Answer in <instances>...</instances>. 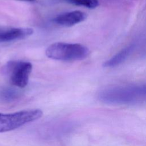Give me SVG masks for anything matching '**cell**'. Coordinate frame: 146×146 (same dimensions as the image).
I'll use <instances>...</instances> for the list:
<instances>
[{"mask_svg":"<svg viewBox=\"0 0 146 146\" xmlns=\"http://www.w3.org/2000/svg\"><path fill=\"white\" fill-rule=\"evenodd\" d=\"M99 100L106 104L136 105L145 101V84L115 86L104 88L99 93Z\"/></svg>","mask_w":146,"mask_h":146,"instance_id":"obj_1","label":"cell"},{"mask_svg":"<svg viewBox=\"0 0 146 146\" xmlns=\"http://www.w3.org/2000/svg\"><path fill=\"white\" fill-rule=\"evenodd\" d=\"M45 52L46 56L52 59L77 61L87 58L90 50L88 47L79 43L55 42L50 44Z\"/></svg>","mask_w":146,"mask_h":146,"instance_id":"obj_2","label":"cell"},{"mask_svg":"<svg viewBox=\"0 0 146 146\" xmlns=\"http://www.w3.org/2000/svg\"><path fill=\"white\" fill-rule=\"evenodd\" d=\"M42 115L43 112L39 109L23 110L10 113H0V132L17 129L38 120Z\"/></svg>","mask_w":146,"mask_h":146,"instance_id":"obj_3","label":"cell"},{"mask_svg":"<svg viewBox=\"0 0 146 146\" xmlns=\"http://www.w3.org/2000/svg\"><path fill=\"white\" fill-rule=\"evenodd\" d=\"M33 66L29 62L12 60L9 62L5 71L9 74L10 83L19 88H24L29 82Z\"/></svg>","mask_w":146,"mask_h":146,"instance_id":"obj_4","label":"cell"},{"mask_svg":"<svg viewBox=\"0 0 146 146\" xmlns=\"http://www.w3.org/2000/svg\"><path fill=\"white\" fill-rule=\"evenodd\" d=\"M33 32V29L26 27L0 28V43L23 39L31 35Z\"/></svg>","mask_w":146,"mask_h":146,"instance_id":"obj_5","label":"cell"},{"mask_svg":"<svg viewBox=\"0 0 146 146\" xmlns=\"http://www.w3.org/2000/svg\"><path fill=\"white\" fill-rule=\"evenodd\" d=\"M87 14L79 10L68 11L60 14L53 19V22L59 26L70 27L84 21Z\"/></svg>","mask_w":146,"mask_h":146,"instance_id":"obj_6","label":"cell"},{"mask_svg":"<svg viewBox=\"0 0 146 146\" xmlns=\"http://www.w3.org/2000/svg\"><path fill=\"white\" fill-rule=\"evenodd\" d=\"M135 48V45L134 44L127 46L110 59L105 61L103 64V67L106 68H112L120 65L127 59Z\"/></svg>","mask_w":146,"mask_h":146,"instance_id":"obj_7","label":"cell"},{"mask_svg":"<svg viewBox=\"0 0 146 146\" xmlns=\"http://www.w3.org/2000/svg\"><path fill=\"white\" fill-rule=\"evenodd\" d=\"M20 96L19 92L13 88L7 87L3 88L0 93V96L2 100L6 102H11L17 100Z\"/></svg>","mask_w":146,"mask_h":146,"instance_id":"obj_8","label":"cell"},{"mask_svg":"<svg viewBox=\"0 0 146 146\" xmlns=\"http://www.w3.org/2000/svg\"><path fill=\"white\" fill-rule=\"evenodd\" d=\"M68 3L88 9H95L99 5L98 0H66Z\"/></svg>","mask_w":146,"mask_h":146,"instance_id":"obj_9","label":"cell"},{"mask_svg":"<svg viewBox=\"0 0 146 146\" xmlns=\"http://www.w3.org/2000/svg\"><path fill=\"white\" fill-rule=\"evenodd\" d=\"M22 1H29V2H33V1H35V0H22Z\"/></svg>","mask_w":146,"mask_h":146,"instance_id":"obj_10","label":"cell"}]
</instances>
